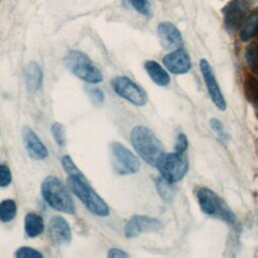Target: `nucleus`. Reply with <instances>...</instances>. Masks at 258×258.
I'll list each match as a JSON object with an SVG mask.
<instances>
[{
    "mask_svg": "<svg viewBox=\"0 0 258 258\" xmlns=\"http://www.w3.org/2000/svg\"><path fill=\"white\" fill-rule=\"evenodd\" d=\"M43 74L40 66L35 61H30L24 69V80L27 90L30 93L36 92L42 84Z\"/></svg>",
    "mask_w": 258,
    "mask_h": 258,
    "instance_id": "obj_16",
    "label": "nucleus"
},
{
    "mask_svg": "<svg viewBox=\"0 0 258 258\" xmlns=\"http://www.w3.org/2000/svg\"><path fill=\"white\" fill-rule=\"evenodd\" d=\"M200 70L212 102L219 110L225 111L227 108V103L210 62L207 59L202 58L200 60Z\"/></svg>",
    "mask_w": 258,
    "mask_h": 258,
    "instance_id": "obj_9",
    "label": "nucleus"
},
{
    "mask_svg": "<svg viewBox=\"0 0 258 258\" xmlns=\"http://www.w3.org/2000/svg\"><path fill=\"white\" fill-rule=\"evenodd\" d=\"M131 143L138 155L148 164L155 165L163 153L162 142L147 127L136 126L130 133Z\"/></svg>",
    "mask_w": 258,
    "mask_h": 258,
    "instance_id": "obj_2",
    "label": "nucleus"
},
{
    "mask_svg": "<svg viewBox=\"0 0 258 258\" xmlns=\"http://www.w3.org/2000/svg\"><path fill=\"white\" fill-rule=\"evenodd\" d=\"M22 138L25 148L31 157L35 159H44L48 155L47 148L31 128H23Z\"/></svg>",
    "mask_w": 258,
    "mask_h": 258,
    "instance_id": "obj_14",
    "label": "nucleus"
},
{
    "mask_svg": "<svg viewBox=\"0 0 258 258\" xmlns=\"http://www.w3.org/2000/svg\"><path fill=\"white\" fill-rule=\"evenodd\" d=\"M187 138L183 133H180L177 135L176 137V142H175V146H174V150L178 153H183L186 148H187Z\"/></svg>",
    "mask_w": 258,
    "mask_h": 258,
    "instance_id": "obj_27",
    "label": "nucleus"
},
{
    "mask_svg": "<svg viewBox=\"0 0 258 258\" xmlns=\"http://www.w3.org/2000/svg\"><path fill=\"white\" fill-rule=\"evenodd\" d=\"M211 129L213 130V132L215 133V135L217 136L218 140L223 143V144H228L230 142L231 136L229 135V133L227 132L223 122L218 119V118H212L209 122Z\"/></svg>",
    "mask_w": 258,
    "mask_h": 258,
    "instance_id": "obj_20",
    "label": "nucleus"
},
{
    "mask_svg": "<svg viewBox=\"0 0 258 258\" xmlns=\"http://www.w3.org/2000/svg\"><path fill=\"white\" fill-rule=\"evenodd\" d=\"M16 204L13 200H4L0 203V221L10 222L16 215Z\"/></svg>",
    "mask_w": 258,
    "mask_h": 258,
    "instance_id": "obj_21",
    "label": "nucleus"
},
{
    "mask_svg": "<svg viewBox=\"0 0 258 258\" xmlns=\"http://www.w3.org/2000/svg\"><path fill=\"white\" fill-rule=\"evenodd\" d=\"M64 63L75 76L85 82L97 84L103 81L101 71L82 51L70 50L64 56Z\"/></svg>",
    "mask_w": 258,
    "mask_h": 258,
    "instance_id": "obj_4",
    "label": "nucleus"
},
{
    "mask_svg": "<svg viewBox=\"0 0 258 258\" xmlns=\"http://www.w3.org/2000/svg\"><path fill=\"white\" fill-rule=\"evenodd\" d=\"M112 165L119 174L135 173L140 168L139 159L123 144L113 142L110 146Z\"/></svg>",
    "mask_w": 258,
    "mask_h": 258,
    "instance_id": "obj_7",
    "label": "nucleus"
},
{
    "mask_svg": "<svg viewBox=\"0 0 258 258\" xmlns=\"http://www.w3.org/2000/svg\"><path fill=\"white\" fill-rule=\"evenodd\" d=\"M160 227V221L155 218L135 215L131 217L130 220L127 222L124 228V233L127 238H134L142 233L155 232L159 230Z\"/></svg>",
    "mask_w": 258,
    "mask_h": 258,
    "instance_id": "obj_10",
    "label": "nucleus"
},
{
    "mask_svg": "<svg viewBox=\"0 0 258 258\" xmlns=\"http://www.w3.org/2000/svg\"><path fill=\"white\" fill-rule=\"evenodd\" d=\"M144 68L151 80L158 86L165 87L169 84L170 78L167 72L155 60H147Z\"/></svg>",
    "mask_w": 258,
    "mask_h": 258,
    "instance_id": "obj_17",
    "label": "nucleus"
},
{
    "mask_svg": "<svg viewBox=\"0 0 258 258\" xmlns=\"http://www.w3.org/2000/svg\"><path fill=\"white\" fill-rule=\"evenodd\" d=\"M89 96L91 97L92 101L96 104V105H100L103 103L104 101V94L101 90H99L98 88H94V89H90L88 91Z\"/></svg>",
    "mask_w": 258,
    "mask_h": 258,
    "instance_id": "obj_28",
    "label": "nucleus"
},
{
    "mask_svg": "<svg viewBox=\"0 0 258 258\" xmlns=\"http://www.w3.org/2000/svg\"><path fill=\"white\" fill-rule=\"evenodd\" d=\"M25 233L28 237H36L43 232L44 225L42 218L35 213H28L24 221Z\"/></svg>",
    "mask_w": 258,
    "mask_h": 258,
    "instance_id": "obj_18",
    "label": "nucleus"
},
{
    "mask_svg": "<svg viewBox=\"0 0 258 258\" xmlns=\"http://www.w3.org/2000/svg\"><path fill=\"white\" fill-rule=\"evenodd\" d=\"M132 7L143 15L149 14V5L147 0H127Z\"/></svg>",
    "mask_w": 258,
    "mask_h": 258,
    "instance_id": "obj_24",
    "label": "nucleus"
},
{
    "mask_svg": "<svg viewBox=\"0 0 258 258\" xmlns=\"http://www.w3.org/2000/svg\"><path fill=\"white\" fill-rule=\"evenodd\" d=\"M15 256L17 258H41L42 254L31 247H21L16 251Z\"/></svg>",
    "mask_w": 258,
    "mask_h": 258,
    "instance_id": "obj_23",
    "label": "nucleus"
},
{
    "mask_svg": "<svg viewBox=\"0 0 258 258\" xmlns=\"http://www.w3.org/2000/svg\"><path fill=\"white\" fill-rule=\"evenodd\" d=\"M155 166L161 177L170 183L181 180L188 170V161L183 153L176 151L171 153L163 152L157 159Z\"/></svg>",
    "mask_w": 258,
    "mask_h": 258,
    "instance_id": "obj_5",
    "label": "nucleus"
},
{
    "mask_svg": "<svg viewBox=\"0 0 258 258\" xmlns=\"http://www.w3.org/2000/svg\"><path fill=\"white\" fill-rule=\"evenodd\" d=\"M258 28V8L255 9L244 21L241 31L240 38L243 41H248L251 39L257 32Z\"/></svg>",
    "mask_w": 258,
    "mask_h": 258,
    "instance_id": "obj_19",
    "label": "nucleus"
},
{
    "mask_svg": "<svg viewBox=\"0 0 258 258\" xmlns=\"http://www.w3.org/2000/svg\"><path fill=\"white\" fill-rule=\"evenodd\" d=\"M12 180V175L10 172V169L6 166L1 164L0 165V186L4 187L10 184Z\"/></svg>",
    "mask_w": 258,
    "mask_h": 258,
    "instance_id": "obj_26",
    "label": "nucleus"
},
{
    "mask_svg": "<svg viewBox=\"0 0 258 258\" xmlns=\"http://www.w3.org/2000/svg\"><path fill=\"white\" fill-rule=\"evenodd\" d=\"M162 61L164 67L174 75H183L190 70V58L182 48H177L167 53Z\"/></svg>",
    "mask_w": 258,
    "mask_h": 258,
    "instance_id": "obj_12",
    "label": "nucleus"
},
{
    "mask_svg": "<svg viewBox=\"0 0 258 258\" xmlns=\"http://www.w3.org/2000/svg\"><path fill=\"white\" fill-rule=\"evenodd\" d=\"M197 199L201 211L204 214L220 218L229 224L235 223V215L233 212L211 188L206 186L200 187L197 191Z\"/></svg>",
    "mask_w": 258,
    "mask_h": 258,
    "instance_id": "obj_6",
    "label": "nucleus"
},
{
    "mask_svg": "<svg viewBox=\"0 0 258 258\" xmlns=\"http://www.w3.org/2000/svg\"><path fill=\"white\" fill-rule=\"evenodd\" d=\"M170 182L166 181L165 179H160L158 182H157V187H158V190L160 192V196L163 198V199H166L168 200L170 198V196H172V190L170 188Z\"/></svg>",
    "mask_w": 258,
    "mask_h": 258,
    "instance_id": "obj_25",
    "label": "nucleus"
},
{
    "mask_svg": "<svg viewBox=\"0 0 258 258\" xmlns=\"http://www.w3.org/2000/svg\"><path fill=\"white\" fill-rule=\"evenodd\" d=\"M51 134L59 146H64L67 144L66 130L60 123H53L51 126Z\"/></svg>",
    "mask_w": 258,
    "mask_h": 258,
    "instance_id": "obj_22",
    "label": "nucleus"
},
{
    "mask_svg": "<svg viewBox=\"0 0 258 258\" xmlns=\"http://www.w3.org/2000/svg\"><path fill=\"white\" fill-rule=\"evenodd\" d=\"M158 36L165 48H178L182 44L180 31L172 23L163 21L157 27Z\"/></svg>",
    "mask_w": 258,
    "mask_h": 258,
    "instance_id": "obj_15",
    "label": "nucleus"
},
{
    "mask_svg": "<svg viewBox=\"0 0 258 258\" xmlns=\"http://www.w3.org/2000/svg\"><path fill=\"white\" fill-rule=\"evenodd\" d=\"M41 194L44 201L54 210L66 213L74 214L75 205L74 201L62 181L54 176H47L41 185Z\"/></svg>",
    "mask_w": 258,
    "mask_h": 258,
    "instance_id": "obj_3",
    "label": "nucleus"
},
{
    "mask_svg": "<svg viewBox=\"0 0 258 258\" xmlns=\"http://www.w3.org/2000/svg\"><path fill=\"white\" fill-rule=\"evenodd\" d=\"M61 164L66 172L69 174L68 185L70 189L81 200L91 213L99 217H107L110 213L108 205L93 189L72 158L69 155H64L61 158Z\"/></svg>",
    "mask_w": 258,
    "mask_h": 258,
    "instance_id": "obj_1",
    "label": "nucleus"
},
{
    "mask_svg": "<svg viewBox=\"0 0 258 258\" xmlns=\"http://www.w3.org/2000/svg\"><path fill=\"white\" fill-rule=\"evenodd\" d=\"M249 8L247 0H231L228 2L223 10L224 24L228 30H233L239 26L245 17Z\"/></svg>",
    "mask_w": 258,
    "mask_h": 258,
    "instance_id": "obj_11",
    "label": "nucleus"
},
{
    "mask_svg": "<svg viewBox=\"0 0 258 258\" xmlns=\"http://www.w3.org/2000/svg\"><path fill=\"white\" fill-rule=\"evenodd\" d=\"M48 234L56 245H64L71 241L72 231L69 223L59 216L51 217L48 222Z\"/></svg>",
    "mask_w": 258,
    "mask_h": 258,
    "instance_id": "obj_13",
    "label": "nucleus"
},
{
    "mask_svg": "<svg viewBox=\"0 0 258 258\" xmlns=\"http://www.w3.org/2000/svg\"><path fill=\"white\" fill-rule=\"evenodd\" d=\"M108 256L112 257V258H122V257H128V254L121 250V249H117V248H112L110 249V251L108 252Z\"/></svg>",
    "mask_w": 258,
    "mask_h": 258,
    "instance_id": "obj_29",
    "label": "nucleus"
},
{
    "mask_svg": "<svg viewBox=\"0 0 258 258\" xmlns=\"http://www.w3.org/2000/svg\"><path fill=\"white\" fill-rule=\"evenodd\" d=\"M111 86L118 96L136 106H143L147 102L146 93L127 77L119 76L114 78L111 82Z\"/></svg>",
    "mask_w": 258,
    "mask_h": 258,
    "instance_id": "obj_8",
    "label": "nucleus"
}]
</instances>
